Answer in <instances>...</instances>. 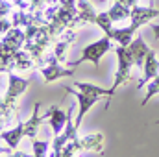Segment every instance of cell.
<instances>
[{
  "label": "cell",
  "instance_id": "obj_1",
  "mask_svg": "<svg viewBox=\"0 0 159 157\" xmlns=\"http://www.w3.org/2000/svg\"><path fill=\"white\" fill-rule=\"evenodd\" d=\"M109 50H111V37H109V35H104L102 39H98L96 43L87 44V46L81 50L80 59L76 61V63H72V67H78V65L85 63V61H91L94 67H98L102 56H104L106 52H109Z\"/></svg>",
  "mask_w": 159,
  "mask_h": 157
},
{
  "label": "cell",
  "instance_id": "obj_2",
  "mask_svg": "<svg viewBox=\"0 0 159 157\" xmlns=\"http://www.w3.org/2000/svg\"><path fill=\"white\" fill-rule=\"evenodd\" d=\"M28 85H30V79H22V78H19V76H15V74H9V89H7V94H6V98L0 102L2 111L11 109L13 104H15V100L26 91Z\"/></svg>",
  "mask_w": 159,
  "mask_h": 157
},
{
  "label": "cell",
  "instance_id": "obj_3",
  "mask_svg": "<svg viewBox=\"0 0 159 157\" xmlns=\"http://www.w3.org/2000/svg\"><path fill=\"white\" fill-rule=\"evenodd\" d=\"M65 89H67V92H72V94H74V98H76V102H78V105H80V113H78V118H76V129H78L80 124H81V120H83V117H85L87 111L98 102L100 96L91 94V92H83V91H74V89H70V87H65Z\"/></svg>",
  "mask_w": 159,
  "mask_h": 157
},
{
  "label": "cell",
  "instance_id": "obj_4",
  "mask_svg": "<svg viewBox=\"0 0 159 157\" xmlns=\"http://www.w3.org/2000/svg\"><path fill=\"white\" fill-rule=\"evenodd\" d=\"M126 48H128V52H129V56H131V59H133V65H135V67H143V65H144V59H146V56H148V52H150V48L144 44L143 37L137 35V39L131 41Z\"/></svg>",
  "mask_w": 159,
  "mask_h": 157
},
{
  "label": "cell",
  "instance_id": "obj_5",
  "mask_svg": "<svg viewBox=\"0 0 159 157\" xmlns=\"http://www.w3.org/2000/svg\"><path fill=\"white\" fill-rule=\"evenodd\" d=\"M159 15V9H152V7H139V6H135L133 9H131V28L133 30H137L139 26H143V24H146L150 19H154V17H157Z\"/></svg>",
  "mask_w": 159,
  "mask_h": 157
},
{
  "label": "cell",
  "instance_id": "obj_6",
  "mask_svg": "<svg viewBox=\"0 0 159 157\" xmlns=\"http://www.w3.org/2000/svg\"><path fill=\"white\" fill-rule=\"evenodd\" d=\"M44 118H48V122H50V126L54 129V135H59L63 131L65 124H67V113L61 111L57 105H50L48 111H46V115H44Z\"/></svg>",
  "mask_w": 159,
  "mask_h": 157
},
{
  "label": "cell",
  "instance_id": "obj_7",
  "mask_svg": "<svg viewBox=\"0 0 159 157\" xmlns=\"http://www.w3.org/2000/svg\"><path fill=\"white\" fill-rule=\"evenodd\" d=\"M143 70H144V76H143V79H141L139 87H143L144 83H148L152 78H156V76L159 74V61H157V57H156V54H154L152 50L148 52V56H146V59H144Z\"/></svg>",
  "mask_w": 159,
  "mask_h": 157
},
{
  "label": "cell",
  "instance_id": "obj_8",
  "mask_svg": "<svg viewBox=\"0 0 159 157\" xmlns=\"http://www.w3.org/2000/svg\"><path fill=\"white\" fill-rule=\"evenodd\" d=\"M24 137V122H17V126L9 131H0V139L7 142V146L11 150H15L20 142V139Z\"/></svg>",
  "mask_w": 159,
  "mask_h": 157
},
{
  "label": "cell",
  "instance_id": "obj_9",
  "mask_svg": "<svg viewBox=\"0 0 159 157\" xmlns=\"http://www.w3.org/2000/svg\"><path fill=\"white\" fill-rule=\"evenodd\" d=\"M80 142V150H96L102 152L104 148V135L102 133H89L87 137H83Z\"/></svg>",
  "mask_w": 159,
  "mask_h": 157
},
{
  "label": "cell",
  "instance_id": "obj_10",
  "mask_svg": "<svg viewBox=\"0 0 159 157\" xmlns=\"http://www.w3.org/2000/svg\"><path fill=\"white\" fill-rule=\"evenodd\" d=\"M39 107H41V104L37 102V104L34 105V117L30 118L28 122H24V137H32V139H35L37 129H39L41 122H43V118L39 117Z\"/></svg>",
  "mask_w": 159,
  "mask_h": 157
},
{
  "label": "cell",
  "instance_id": "obj_11",
  "mask_svg": "<svg viewBox=\"0 0 159 157\" xmlns=\"http://www.w3.org/2000/svg\"><path fill=\"white\" fill-rule=\"evenodd\" d=\"M43 76H44V81L50 83V81H54L57 78H63V76H72V70H65V69L57 67L56 63H52L46 69H43Z\"/></svg>",
  "mask_w": 159,
  "mask_h": 157
},
{
  "label": "cell",
  "instance_id": "obj_12",
  "mask_svg": "<svg viewBox=\"0 0 159 157\" xmlns=\"http://www.w3.org/2000/svg\"><path fill=\"white\" fill-rule=\"evenodd\" d=\"M74 85L83 92H91V94H96V96H107V98L113 96L111 89H102V87H96V85H91V83H83V81H76Z\"/></svg>",
  "mask_w": 159,
  "mask_h": 157
},
{
  "label": "cell",
  "instance_id": "obj_13",
  "mask_svg": "<svg viewBox=\"0 0 159 157\" xmlns=\"http://www.w3.org/2000/svg\"><path fill=\"white\" fill-rule=\"evenodd\" d=\"M133 28L129 26V28H124V30H113L111 32V39H115L117 43H119L120 46H128L129 43H131V35H133Z\"/></svg>",
  "mask_w": 159,
  "mask_h": 157
},
{
  "label": "cell",
  "instance_id": "obj_14",
  "mask_svg": "<svg viewBox=\"0 0 159 157\" xmlns=\"http://www.w3.org/2000/svg\"><path fill=\"white\" fill-rule=\"evenodd\" d=\"M107 13H109V17H111L113 22H115V20H124V19H128V17L131 15V11L126 7V4H120V2L119 4H115Z\"/></svg>",
  "mask_w": 159,
  "mask_h": 157
},
{
  "label": "cell",
  "instance_id": "obj_15",
  "mask_svg": "<svg viewBox=\"0 0 159 157\" xmlns=\"http://www.w3.org/2000/svg\"><path fill=\"white\" fill-rule=\"evenodd\" d=\"M156 94H159V74L156 78H152L148 81V87H146V94H144V98H143V104L141 105H146L148 104V100L150 98H154Z\"/></svg>",
  "mask_w": 159,
  "mask_h": 157
},
{
  "label": "cell",
  "instance_id": "obj_16",
  "mask_svg": "<svg viewBox=\"0 0 159 157\" xmlns=\"http://www.w3.org/2000/svg\"><path fill=\"white\" fill-rule=\"evenodd\" d=\"M48 142L44 141V142H41V141H35L34 139V155H37V157H41V155H46L48 154Z\"/></svg>",
  "mask_w": 159,
  "mask_h": 157
},
{
  "label": "cell",
  "instance_id": "obj_17",
  "mask_svg": "<svg viewBox=\"0 0 159 157\" xmlns=\"http://www.w3.org/2000/svg\"><path fill=\"white\" fill-rule=\"evenodd\" d=\"M150 30L154 32V37L159 39V24H152V26H150Z\"/></svg>",
  "mask_w": 159,
  "mask_h": 157
},
{
  "label": "cell",
  "instance_id": "obj_18",
  "mask_svg": "<svg viewBox=\"0 0 159 157\" xmlns=\"http://www.w3.org/2000/svg\"><path fill=\"white\" fill-rule=\"evenodd\" d=\"M133 2H137V0H122V4H126V6H131Z\"/></svg>",
  "mask_w": 159,
  "mask_h": 157
},
{
  "label": "cell",
  "instance_id": "obj_19",
  "mask_svg": "<svg viewBox=\"0 0 159 157\" xmlns=\"http://www.w3.org/2000/svg\"><path fill=\"white\" fill-rule=\"evenodd\" d=\"M0 154H9V150H4V148H0Z\"/></svg>",
  "mask_w": 159,
  "mask_h": 157
}]
</instances>
